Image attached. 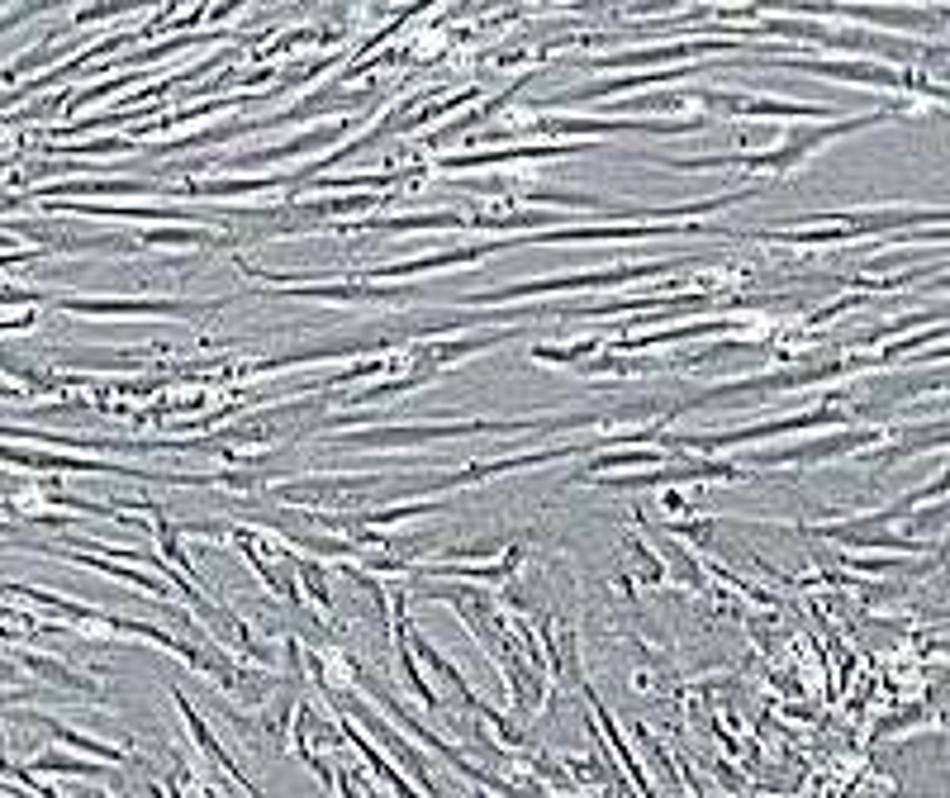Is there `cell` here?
<instances>
[{"instance_id":"obj_1","label":"cell","mask_w":950,"mask_h":798,"mask_svg":"<svg viewBox=\"0 0 950 798\" xmlns=\"http://www.w3.org/2000/svg\"><path fill=\"white\" fill-rule=\"evenodd\" d=\"M153 190L148 181H63V186H48L43 195H139Z\"/></svg>"},{"instance_id":"obj_2","label":"cell","mask_w":950,"mask_h":798,"mask_svg":"<svg viewBox=\"0 0 950 798\" xmlns=\"http://www.w3.org/2000/svg\"><path fill=\"white\" fill-rule=\"evenodd\" d=\"M0 642H14V632H10V627H0Z\"/></svg>"}]
</instances>
